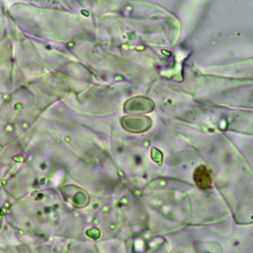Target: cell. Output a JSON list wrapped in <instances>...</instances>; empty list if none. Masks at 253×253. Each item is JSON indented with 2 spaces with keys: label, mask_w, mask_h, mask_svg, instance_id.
<instances>
[{
  "label": "cell",
  "mask_w": 253,
  "mask_h": 253,
  "mask_svg": "<svg viewBox=\"0 0 253 253\" xmlns=\"http://www.w3.org/2000/svg\"><path fill=\"white\" fill-rule=\"evenodd\" d=\"M194 180L198 187L202 189H208L211 184V175L207 167L201 166L194 172Z\"/></svg>",
  "instance_id": "1"
}]
</instances>
